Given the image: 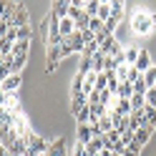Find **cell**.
<instances>
[{"instance_id": "cell-29", "label": "cell", "mask_w": 156, "mask_h": 156, "mask_svg": "<svg viewBox=\"0 0 156 156\" xmlns=\"http://www.w3.org/2000/svg\"><path fill=\"white\" fill-rule=\"evenodd\" d=\"M88 30H93V33L103 30V20H101V18H91V25H88Z\"/></svg>"}, {"instance_id": "cell-20", "label": "cell", "mask_w": 156, "mask_h": 156, "mask_svg": "<svg viewBox=\"0 0 156 156\" xmlns=\"http://www.w3.org/2000/svg\"><path fill=\"white\" fill-rule=\"evenodd\" d=\"M68 10H71V3H55L53 5V13L58 18H68Z\"/></svg>"}, {"instance_id": "cell-3", "label": "cell", "mask_w": 156, "mask_h": 156, "mask_svg": "<svg viewBox=\"0 0 156 156\" xmlns=\"http://www.w3.org/2000/svg\"><path fill=\"white\" fill-rule=\"evenodd\" d=\"M101 53H103L106 58H116V55H121V53H123V48H121V43H119V38L111 35L106 43H101Z\"/></svg>"}, {"instance_id": "cell-1", "label": "cell", "mask_w": 156, "mask_h": 156, "mask_svg": "<svg viewBox=\"0 0 156 156\" xmlns=\"http://www.w3.org/2000/svg\"><path fill=\"white\" fill-rule=\"evenodd\" d=\"M156 28V15L151 10H146V8H141V10H136L131 15V30L136 35H149L151 30Z\"/></svg>"}, {"instance_id": "cell-8", "label": "cell", "mask_w": 156, "mask_h": 156, "mask_svg": "<svg viewBox=\"0 0 156 156\" xmlns=\"http://www.w3.org/2000/svg\"><path fill=\"white\" fill-rule=\"evenodd\" d=\"M111 113H119V116H123V119H129V116L133 113L131 101H129V98H119V103H116V108H113Z\"/></svg>"}, {"instance_id": "cell-17", "label": "cell", "mask_w": 156, "mask_h": 156, "mask_svg": "<svg viewBox=\"0 0 156 156\" xmlns=\"http://www.w3.org/2000/svg\"><path fill=\"white\" fill-rule=\"evenodd\" d=\"M73 116H76V121H78V123H88V121H91V106H83V108H78Z\"/></svg>"}, {"instance_id": "cell-25", "label": "cell", "mask_w": 156, "mask_h": 156, "mask_svg": "<svg viewBox=\"0 0 156 156\" xmlns=\"http://www.w3.org/2000/svg\"><path fill=\"white\" fill-rule=\"evenodd\" d=\"M106 88H108V78H106V73H98V78H96V91L103 93Z\"/></svg>"}, {"instance_id": "cell-30", "label": "cell", "mask_w": 156, "mask_h": 156, "mask_svg": "<svg viewBox=\"0 0 156 156\" xmlns=\"http://www.w3.org/2000/svg\"><path fill=\"white\" fill-rule=\"evenodd\" d=\"M96 103H101V93H98V91H93V93L88 96V106H96Z\"/></svg>"}, {"instance_id": "cell-6", "label": "cell", "mask_w": 156, "mask_h": 156, "mask_svg": "<svg viewBox=\"0 0 156 156\" xmlns=\"http://www.w3.org/2000/svg\"><path fill=\"white\" fill-rule=\"evenodd\" d=\"M66 41H68V45L73 48V53H83V48H86V41H83L81 30H76L71 38H66Z\"/></svg>"}, {"instance_id": "cell-11", "label": "cell", "mask_w": 156, "mask_h": 156, "mask_svg": "<svg viewBox=\"0 0 156 156\" xmlns=\"http://www.w3.org/2000/svg\"><path fill=\"white\" fill-rule=\"evenodd\" d=\"M139 55H141V48H136V45H131V48H123V58H126V63H129V66H136Z\"/></svg>"}, {"instance_id": "cell-33", "label": "cell", "mask_w": 156, "mask_h": 156, "mask_svg": "<svg viewBox=\"0 0 156 156\" xmlns=\"http://www.w3.org/2000/svg\"><path fill=\"white\" fill-rule=\"evenodd\" d=\"M123 156H139V154H136V151H129V149H126V154Z\"/></svg>"}, {"instance_id": "cell-9", "label": "cell", "mask_w": 156, "mask_h": 156, "mask_svg": "<svg viewBox=\"0 0 156 156\" xmlns=\"http://www.w3.org/2000/svg\"><path fill=\"white\" fill-rule=\"evenodd\" d=\"M98 8H101V0H83V13L88 18L98 15Z\"/></svg>"}, {"instance_id": "cell-14", "label": "cell", "mask_w": 156, "mask_h": 156, "mask_svg": "<svg viewBox=\"0 0 156 156\" xmlns=\"http://www.w3.org/2000/svg\"><path fill=\"white\" fill-rule=\"evenodd\" d=\"M76 33V23L71 20V18H61V35L63 38H71Z\"/></svg>"}, {"instance_id": "cell-15", "label": "cell", "mask_w": 156, "mask_h": 156, "mask_svg": "<svg viewBox=\"0 0 156 156\" xmlns=\"http://www.w3.org/2000/svg\"><path fill=\"white\" fill-rule=\"evenodd\" d=\"M103 66H106V55L98 51L96 55H91V68H93V73H103Z\"/></svg>"}, {"instance_id": "cell-21", "label": "cell", "mask_w": 156, "mask_h": 156, "mask_svg": "<svg viewBox=\"0 0 156 156\" xmlns=\"http://www.w3.org/2000/svg\"><path fill=\"white\" fill-rule=\"evenodd\" d=\"M88 73H93V68H91V58H81V66H78V76H88Z\"/></svg>"}, {"instance_id": "cell-26", "label": "cell", "mask_w": 156, "mask_h": 156, "mask_svg": "<svg viewBox=\"0 0 156 156\" xmlns=\"http://www.w3.org/2000/svg\"><path fill=\"white\" fill-rule=\"evenodd\" d=\"M98 123H101V131H103V136L108 133V131H113V121H111V116H103V119H101Z\"/></svg>"}, {"instance_id": "cell-23", "label": "cell", "mask_w": 156, "mask_h": 156, "mask_svg": "<svg viewBox=\"0 0 156 156\" xmlns=\"http://www.w3.org/2000/svg\"><path fill=\"white\" fill-rule=\"evenodd\" d=\"M96 18H101L103 23L108 20V18H111V3H101V8H98V15H96Z\"/></svg>"}, {"instance_id": "cell-13", "label": "cell", "mask_w": 156, "mask_h": 156, "mask_svg": "<svg viewBox=\"0 0 156 156\" xmlns=\"http://www.w3.org/2000/svg\"><path fill=\"white\" fill-rule=\"evenodd\" d=\"M30 43L33 41H18L15 45H13V55H30Z\"/></svg>"}, {"instance_id": "cell-7", "label": "cell", "mask_w": 156, "mask_h": 156, "mask_svg": "<svg viewBox=\"0 0 156 156\" xmlns=\"http://www.w3.org/2000/svg\"><path fill=\"white\" fill-rule=\"evenodd\" d=\"M154 63H151V55H149V51H144V48H141V55H139V61H136V71H139V73H146V71H149V68H151Z\"/></svg>"}, {"instance_id": "cell-22", "label": "cell", "mask_w": 156, "mask_h": 156, "mask_svg": "<svg viewBox=\"0 0 156 156\" xmlns=\"http://www.w3.org/2000/svg\"><path fill=\"white\" fill-rule=\"evenodd\" d=\"M151 133L154 131H149V129H139V131H136V144H149V139H151Z\"/></svg>"}, {"instance_id": "cell-10", "label": "cell", "mask_w": 156, "mask_h": 156, "mask_svg": "<svg viewBox=\"0 0 156 156\" xmlns=\"http://www.w3.org/2000/svg\"><path fill=\"white\" fill-rule=\"evenodd\" d=\"M25 25H28V10L20 5V8H18V13L13 15V28H25Z\"/></svg>"}, {"instance_id": "cell-19", "label": "cell", "mask_w": 156, "mask_h": 156, "mask_svg": "<svg viewBox=\"0 0 156 156\" xmlns=\"http://www.w3.org/2000/svg\"><path fill=\"white\" fill-rule=\"evenodd\" d=\"M131 68H133V66H129V63L119 66V68H116V78H119L121 83H123V81H129V73H131Z\"/></svg>"}, {"instance_id": "cell-18", "label": "cell", "mask_w": 156, "mask_h": 156, "mask_svg": "<svg viewBox=\"0 0 156 156\" xmlns=\"http://www.w3.org/2000/svg\"><path fill=\"white\" fill-rule=\"evenodd\" d=\"M141 76H144V83L149 86V88H154V86H156V66H151L149 71L141 73Z\"/></svg>"}, {"instance_id": "cell-16", "label": "cell", "mask_w": 156, "mask_h": 156, "mask_svg": "<svg viewBox=\"0 0 156 156\" xmlns=\"http://www.w3.org/2000/svg\"><path fill=\"white\" fill-rule=\"evenodd\" d=\"M119 98H133V83H129V81H123L121 86H119Z\"/></svg>"}, {"instance_id": "cell-5", "label": "cell", "mask_w": 156, "mask_h": 156, "mask_svg": "<svg viewBox=\"0 0 156 156\" xmlns=\"http://www.w3.org/2000/svg\"><path fill=\"white\" fill-rule=\"evenodd\" d=\"M76 141H81V144H91L93 141V131H91L88 123H78L76 126Z\"/></svg>"}, {"instance_id": "cell-32", "label": "cell", "mask_w": 156, "mask_h": 156, "mask_svg": "<svg viewBox=\"0 0 156 156\" xmlns=\"http://www.w3.org/2000/svg\"><path fill=\"white\" fill-rule=\"evenodd\" d=\"M5 101H8V96H5L3 88H0V108H5Z\"/></svg>"}, {"instance_id": "cell-24", "label": "cell", "mask_w": 156, "mask_h": 156, "mask_svg": "<svg viewBox=\"0 0 156 156\" xmlns=\"http://www.w3.org/2000/svg\"><path fill=\"white\" fill-rule=\"evenodd\" d=\"M144 116H146V121L156 129V108H154V106H144Z\"/></svg>"}, {"instance_id": "cell-31", "label": "cell", "mask_w": 156, "mask_h": 156, "mask_svg": "<svg viewBox=\"0 0 156 156\" xmlns=\"http://www.w3.org/2000/svg\"><path fill=\"white\" fill-rule=\"evenodd\" d=\"M61 53H63V58H68V55H73V48L68 45V41H63V45H61Z\"/></svg>"}, {"instance_id": "cell-12", "label": "cell", "mask_w": 156, "mask_h": 156, "mask_svg": "<svg viewBox=\"0 0 156 156\" xmlns=\"http://www.w3.org/2000/svg\"><path fill=\"white\" fill-rule=\"evenodd\" d=\"M45 156H68L66 154V139H58L51 144V151H48Z\"/></svg>"}, {"instance_id": "cell-27", "label": "cell", "mask_w": 156, "mask_h": 156, "mask_svg": "<svg viewBox=\"0 0 156 156\" xmlns=\"http://www.w3.org/2000/svg\"><path fill=\"white\" fill-rule=\"evenodd\" d=\"M146 91H149V86L144 83V76L139 78V81H133V93H144L146 96Z\"/></svg>"}, {"instance_id": "cell-2", "label": "cell", "mask_w": 156, "mask_h": 156, "mask_svg": "<svg viewBox=\"0 0 156 156\" xmlns=\"http://www.w3.org/2000/svg\"><path fill=\"white\" fill-rule=\"evenodd\" d=\"M61 61H63L61 45H48V48H45V71H48V73H53Z\"/></svg>"}, {"instance_id": "cell-28", "label": "cell", "mask_w": 156, "mask_h": 156, "mask_svg": "<svg viewBox=\"0 0 156 156\" xmlns=\"http://www.w3.org/2000/svg\"><path fill=\"white\" fill-rule=\"evenodd\" d=\"M146 106H154V108H156V86L146 91Z\"/></svg>"}, {"instance_id": "cell-34", "label": "cell", "mask_w": 156, "mask_h": 156, "mask_svg": "<svg viewBox=\"0 0 156 156\" xmlns=\"http://www.w3.org/2000/svg\"><path fill=\"white\" fill-rule=\"evenodd\" d=\"M113 156H116V154H113Z\"/></svg>"}, {"instance_id": "cell-4", "label": "cell", "mask_w": 156, "mask_h": 156, "mask_svg": "<svg viewBox=\"0 0 156 156\" xmlns=\"http://www.w3.org/2000/svg\"><path fill=\"white\" fill-rule=\"evenodd\" d=\"M20 86H23V76L20 73H13L10 78H5V81L0 83V88L5 91V96H13V93L20 91Z\"/></svg>"}]
</instances>
